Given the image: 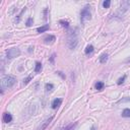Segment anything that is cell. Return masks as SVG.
<instances>
[{"label":"cell","instance_id":"obj_13","mask_svg":"<svg viewBox=\"0 0 130 130\" xmlns=\"http://www.w3.org/2000/svg\"><path fill=\"white\" fill-rule=\"evenodd\" d=\"M122 117H125V118H128V117H130V109H124V110H123Z\"/></svg>","mask_w":130,"mask_h":130},{"label":"cell","instance_id":"obj_22","mask_svg":"<svg viewBox=\"0 0 130 130\" xmlns=\"http://www.w3.org/2000/svg\"><path fill=\"white\" fill-rule=\"evenodd\" d=\"M55 56H56L55 54H52V56H51V58H50V61H51L52 64H54V58H55Z\"/></svg>","mask_w":130,"mask_h":130},{"label":"cell","instance_id":"obj_23","mask_svg":"<svg viewBox=\"0 0 130 130\" xmlns=\"http://www.w3.org/2000/svg\"><path fill=\"white\" fill-rule=\"evenodd\" d=\"M30 80H31V76H29V77H27V78L26 80H24V81H23V82H24V83H26V84H27V82H29V81H30Z\"/></svg>","mask_w":130,"mask_h":130},{"label":"cell","instance_id":"obj_7","mask_svg":"<svg viewBox=\"0 0 130 130\" xmlns=\"http://www.w3.org/2000/svg\"><path fill=\"white\" fill-rule=\"evenodd\" d=\"M61 104H62V99H55L53 101V103H52V108L53 109H57L59 106H61Z\"/></svg>","mask_w":130,"mask_h":130},{"label":"cell","instance_id":"obj_20","mask_svg":"<svg viewBox=\"0 0 130 130\" xmlns=\"http://www.w3.org/2000/svg\"><path fill=\"white\" fill-rule=\"evenodd\" d=\"M32 23H33V18H32V17H30L29 19L27 20V23H26V24H27V27H30V26H32Z\"/></svg>","mask_w":130,"mask_h":130},{"label":"cell","instance_id":"obj_17","mask_svg":"<svg viewBox=\"0 0 130 130\" xmlns=\"http://www.w3.org/2000/svg\"><path fill=\"white\" fill-rule=\"evenodd\" d=\"M110 5H111V1H110V0H106V1H104V3H103V6H104L105 8H109Z\"/></svg>","mask_w":130,"mask_h":130},{"label":"cell","instance_id":"obj_1","mask_svg":"<svg viewBox=\"0 0 130 130\" xmlns=\"http://www.w3.org/2000/svg\"><path fill=\"white\" fill-rule=\"evenodd\" d=\"M77 43H78V38H77V30H72L68 33L67 37V46L69 49L73 50L76 48Z\"/></svg>","mask_w":130,"mask_h":130},{"label":"cell","instance_id":"obj_12","mask_svg":"<svg viewBox=\"0 0 130 130\" xmlns=\"http://www.w3.org/2000/svg\"><path fill=\"white\" fill-rule=\"evenodd\" d=\"M104 86H105V84H104V82H102V81H98L96 83V88H97L98 91H102V89L104 88Z\"/></svg>","mask_w":130,"mask_h":130},{"label":"cell","instance_id":"obj_9","mask_svg":"<svg viewBox=\"0 0 130 130\" xmlns=\"http://www.w3.org/2000/svg\"><path fill=\"white\" fill-rule=\"evenodd\" d=\"M49 30V24H45V26H43L41 27H38L37 29V32L38 33H44V32H47Z\"/></svg>","mask_w":130,"mask_h":130},{"label":"cell","instance_id":"obj_6","mask_svg":"<svg viewBox=\"0 0 130 130\" xmlns=\"http://www.w3.org/2000/svg\"><path fill=\"white\" fill-rule=\"evenodd\" d=\"M3 122L5 123H10L12 121V116L10 113H4L3 114Z\"/></svg>","mask_w":130,"mask_h":130},{"label":"cell","instance_id":"obj_5","mask_svg":"<svg viewBox=\"0 0 130 130\" xmlns=\"http://www.w3.org/2000/svg\"><path fill=\"white\" fill-rule=\"evenodd\" d=\"M53 120V117H50V118H48V119H46L45 121H43L42 122V124L39 126L38 128H37V130H45L46 128H47V126L50 124L51 121Z\"/></svg>","mask_w":130,"mask_h":130},{"label":"cell","instance_id":"obj_14","mask_svg":"<svg viewBox=\"0 0 130 130\" xmlns=\"http://www.w3.org/2000/svg\"><path fill=\"white\" fill-rule=\"evenodd\" d=\"M41 69H42V64L40 62H37L36 63V67H35V72L39 73L40 71H41Z\"/></svg>","mask_w":130,"mask_h":130},{"label":"cell","instance_id":"obj_2","mask_svg":"<svg viewBox=\"0 0 130 130\" xmlns=\"http://www.w3.org/2000/svg\"><path fill=\"white\" fill-rule=\"evenodd\" d=\"M16 82V78L12 75H5L4 77L2 78V81H1V85H2V89L6 88H11L12 85H14V83Z\"/></svg>","mask_w":130,"mask_h":130},{"label":"cell","instance_id":"obj_26","mask_svg":"<svg viewBox=\"0 0 130 130\" xmlns=\"http://www.w3.org/2000/svg\"><path fill=\"white\" fill-rule=\"evenodd\" d=\"M129 61H130V59H129V60H128V62H129Z\"/></svg>","mask_w":130,"mask_h":130},{"label":"cell","instance_id":"obj_24","mask_svg":"<svg viewBox=\"0 0 130 130\" xmlns=\"http://www.w3.org/2000/svg\"><path fill=\"white\" fill-rule=\"evenodd\" d=\"M91 130H97V127H96V126L94 125V126H92V127L91 128Z\"/></svg>","mask_w":130,"mask_h":130},{"label":"cell","instance_id":"obj_11","mask_svg":"<svg viewBox=\"0 0 130 130\" xmlns=\"http://www.w3.org/2000/svg\"><path fill=\"white\" fill-rule=\"evenodd\" d=\"M92 52H94V46H92V45H88V47L85 48V50H84V53L86 55L91 54V53H92Z\"/></svg>","mask_w":130,"mask_h":130},{"label":"cell","instance_id":"obj_25","mask_svg":"<svg viewBox=\"0 0 130 130\" xmlns=\"http://www.w3.org/2000/svg\"><path fill=\"white\" fill-rule=\"evenodd\" d=\"M127 3H128V4H129V5H130V1H128V2H127Z\"/></svg>","mask_w":130,"mask_h":130},{"label":"cell","instance_id":"obj_15","mask_svg":"<svg viewBox=\"0 0 130 130\" xmlns=\"http://www.w3.org/2000/svg\"><path fill=\"white\" fill-rule=\"evenodd\" d=\"M75 126H76V123H72V124H69L68 126H66L63 130H73Z\"/></svg>","mask_w":130,"mask_h":130},{"label":"cell","instance_id":"obj_3","mask_svg":"<svg viewBox=\"0 0 130 130\" xmlns=\"http://www.w3.org/2000/svg\"><path fill=\"white\" fill-rule=\"evenodd\" d=\"M91 8H89V6H85L80 12V19H81L82 23H84V21L91 19Z\"/></svg>","mask_w":130,"mask_h":130},{"label":"cell","instance_id":"obj_18","mask_svg":"<svg viewBox=\"0 0 130 130\" xmlns=\"http://www.w3.org/2000/svg\"><path fill=\"white\" fill-rule=\"evenodd\" d=\"M125 78H126V75H123L122 77H121V78H119L118 79V81H117V84H122V83L123 82H124V80H125Z\"/></svg>","mask_w":130,"mask_h":130},{"label":"cell","instance_id":"obj_4","mask_svg":"<svg viewBox=\"0 0 130 130\" xmlns=\"http://www.w3.org/2000/svg\"><path fill=\"white\" fill-rule=\"evenodd\" d=\"M20 55V50L18 48H10L6 51V57L7 59H13Z\"/></svg>","mask_w":130,"mask_h":130},{"label":"cell","instance_id":"obj_8","mask_svg":"<svg viewBox=\"0 0 130 130\" xmlns=\"http://www.w3.org/2000/svg\"><path fill=\"white\" fill-rule=\"evenodd\" d=\"M55 40H56V38H55L54 36H48L44 39V41H45L46 44H52V43L55 42Z\"/></svg>","mask_w":130,"mask_h":130},{"label":"cell","instance_id":"obj_16","mask_svg":"<svg viewBox=\"0 0 130 130\" xmlns=\"http://www.w3.org/2000/svg\"><path fill=\"white\" fill-rule=\"evenodd\" d=\"M59 23H61V26H62L63 27H66V29H67V27H69V23H68L67 20H60Z\"/></svg>","mask_w":130,"mask_h":130},{"label":"cell","instance_id":"obj_21","mask_svg":"<svg viewBox=\"0 0 130 130\" xmlns=\"http://www.w3.org/2000/svg\"><path fill=\"white\" fill-rule=\"evenodd\" d=\"M124 102H130V98H125V99H121L118 101V103H124Z\"/></svg>","mask_w":130,"mask_h":130},{"label":"cell","instance_id":"obj_19","mask_svg":"<svg viewBox=\"0 0 130 130\" xmlns=\"http://www.w3.org/2000/svg\"><path fill=\"white\" fill-rule=\"evenodd\" d=\"M53 84H52V83H47V84H46V89H47V91L49 92V91H52V89H53Z\"/></svg>","mask_w":130,"mask_h":130},{"label":"cell","instance_id":"obj_10","mask_svg":"<svg viewBox=\"0 0 130 130\" xmlns=\"http://www.w3.org/2000/svg\"><path fill=\"white\" fill-rule=\"evenodd\" d=\"M107 61H108V54H107V53L102 54L101 57H100V62H101L102 64H104V63H106Z\"/></svg>","mask_w":130,"mask_h":130}]
</instances>
